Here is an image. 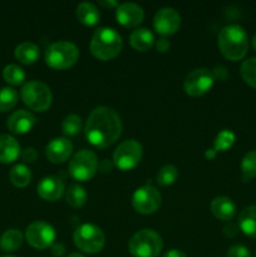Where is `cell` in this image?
Masks as SVG:
<instances>
[{"label":"cell","mask_w":256,"mask_h":257,"mask_svg":"<svg viewBox=\"0 0 256 257\" xmlns=\"http://www.w3.org/2000/svg\"><path fill=\"white\" fill-rule=\"evenodd\" d=\"M99 12L97 7L92 3H80L77 8V18L82 24L87 27H93L99 22Z\"/></svg>","instance_id":"23"},{"label":"cell","mask_w":256,"mask_h":257,"mask_svg":"<svg viewBox=\"0 0 256 257\" xmlns=\"http://www.w3.org/2000/svg\"><path fill=\"white\" fill-rule=\"evenodd\" d=\"M110 170H112V165L108 161H103L102 165H100V171L102 172H109Z\"/></svg>","instance_id":"42"},{"label":"cell","mask_w":256,"mask_h":257,"mask_svg":"<svg viewBox=\"0 0 256 257\" xmlns=\"http://www.w3.org/2000/svg\"><path fill=\"white\" fill-rule=\"evenodd\" d=\"M23 243V235L17 228L5 231L0 237V250L4 252H13L18 250Z\"/></svg>","instance_id":"24"},{"label":"cell","mask_w":256,"mask_h":257,"mask_svg":"<svg viewBox=\"0 0 256 257\" xmlns=\"http://www.w3.org/2000/svg\"><path fill=\"white\" fill-rule=\"evenodd\" d=\"M213 78L212 72L207 69H195L186 77L185 83H183V88H185L186 94L190 97H201L205 93H207L213 85Z\"/></svg>","instance_id":"12"},{"label":"cell","mask_w":256,"mask_h":257,"mask_svg":"<svg viewBox=\"0 0 256 257\" xmlns=\"http://www.w3.org/2000/svg\"><path fill=\"white\" fill-rule=\"evenodd\" d=\"M115 18L120 25L125 28H135L143 22L145 12L142 8L135 3H124L118 5Z\"/></svg>","instance_id":"14"},{"label":"cell","mask_w":256,"mask_h":257,"mask_svg":"<svg viewBox=\"0 0 256 257\" xmlns=\"http://www.w3.org/2000/svg\"><path fill=\"white\" fill-rule=\"evenodd\" d=\"M252 47H253V49H255V52H256V34L252 37Z\"/></svg>","instance_id":"45"},{"label":"cell","mask_w":256,"mask_h":257,"mask_svg":"<svg viewBox=\"0 0 256 257\" xmlns=\"http://www.w3.org/2000/svg\"><path fill=\"white\" fill-rule=\"evenodd\" d=\"M3 77H4L5 82L9 84L20 85L25 80V73L17 64H9L3 70Z\"/></svg>","instance_id":"28"},{"label":"cell","mask_w":256,"mask_h":257,"mask_svg":"<svg viewBox=\"0 0 256 257\" xmlns=\"http://www.w3.org/2000/svg\"><path fill=\"white\" fill-rule=\"evenodd\" d=\"M143 150L141 143L135 140H128L120 143L113 153V163L122 171H130L135 168L142 160Z\"/></svg>","instance_id":"9"},{"label":"cell","mask_w":256,"mask_h":257,"mask_svg":"<svg viewBox=\"0 0 256 257\" xmlns=\"http://www.w3.org/2000/svg\"><path fill=\"white\" fill-rule=\"evenodd\" d=\"M67 257H84L83 255H80V253H77V252H74V253H70V255H68Z\"/></svg>","instance_id":"44"},{"label":"cell","mask_w":256,"mask_h":257,"mask_svg":"<svg viewBox=\"0 0 256 257\" xmlns=\"http://www.w3.org/2000/svg\"><path fill=\"white\" fill-rule=\"evenodd\" d=\"M35 122H37V119L32 113L24 109H19L9 117L8 128L14 135H25L33 130Z\"/></svg>","instance_id":"17"},{"label":"cell","mask_w":256,"mask_h":257,"mask_svg":"<svg viewBox=\"0 0 256 257\" xmlns=\"http://www.w3.org/2000/svg\"><path fill=\"white\" fill-rule=\"evenodd\" d=\"M161 197L160 191L151 185H146L136 190L132 197V205L138 213L151 215L160 208Z\"/></svg>","instance_id":"10"},{"label":"cell","mask_w":256,"mask_h":257,"mask_svg":"<svg viewBox=\"0 0 256 257\" xmlns=\"http://www.w3.org/2000/svg\"><path fill=\"white\" fill-rule=\"evenodd\" d=\"M98 171L97 156L88 150H82L73 156L69 163V173L74 180L85 182L94 177Z\"/></svg>","instance_id":"8"},{"label":"cell","mask_w":256,"mask_h":257,"mask_svg":"<svg viewBox=\"0 0 256 257\" xmlns=\"http://www.w3.org/2000/svg\"><path fill=\"white\" fill-rule=\"evenodd\" d=\"M130 43L133 49L138 50V52H147L152 48L153 43H155V37L148 29L141 28V29L132 32L130 37Z\"/></svg>","instance_id":"21"},{"label":"cell","mask_w":256,"mask_h":257,"mask_svg":"<svg viewBox=\"0 0 256 257\" xmlns=\"http://www.w3.org/2000/svg\"><path fill=\"white\" fill-rule=\"evenodd\" d=\"M163 241L153 230H141L132 236L128 250L135 257H157L162 251Z\"/></svg>","instance_id":"5"},{"label":"cell","mask_w":256,"mask_h":257,"mask_svg":"<svg viewBox=\"0 0 256 257\" xmlns=\"http://www.w3.org/2000/svg\"><path fill=\"white\" fill-rule=\"evenodd\" d=\"M88 142L98 148H105L118 141L122 133L119 114L109 107H97L90 112L85 123Z\"/></svg>","instance_id":"1"},{"label":"cell","mask_w":256,"mask_h":257,"mask_svg":"<svg viewBox=\"0 0 256 257\" xmlns=\"http://www.w3.org/2000/svg\"><path fill=\"white\" fill-rule=\"evenodd\" d=\"M218 48L223 57L228 60H241L247 53V33L241 25L230 24L223 27L218 33Z\"/></svg>","instance_id":"2"},{"label":"cell","mask_w":256,"mask_h":257,"mask_svg":"<svg viewBox=\"0 0 256 257\" xmlns=\"http://www.w3.org/2000/svg\"><path fill=\"white\" fill-rule=\"evenodd\" d=\"M82 130V119L77 114H69L62 123V131L65 136H77Z\"/></svg>","instance_id":"33"},{"label":"cell","mask_w":256,"mask_h":257,"mask_svg":"<svg viewBox=\"0 0 256 257\" xmlns=\"http://www.w3.org/2000/svg\"><path fill=\"white\" fill-rule=\"evenodd\" d=\"M15 58L22 64H33L39 58V48L32 42H24L15 48Z\"/></svg>","instance_id":"22"},{"label":"cell","mask_w":256,"mask_h":257,"mask_svg":"<svg viewBox=\"0 0 256 257\" xmlns=\"http://www.w3.org/2000/svg\"><path fill=\"white\" fill-rule=\"evenodd\" d=\"M170 48H171V44L166 38H161V39H158L157 43H156V49H157L160 53L168 52Z\"/></svg>","instance_id":"37"},{"label":"cell","mask_w":256,"mask_h":257,"mask_svg":"<svg viewBox=\"0 0 256 257\" xmlns=\"http://www.w3.org/2000/svg\"><path fill=\"white\" fill-rule=\"evenodd\" d=\"M241 77L243 82L256 89V58H250L241 64Z\"/></svg>","instance_id":"30"},{"label":"cell","mask_w":256,"mask_h":257,"mask_svg":"<svg viewBox=\"0 0 256 257\" xmlns=\"http://www.w3.org/2000/svg\"><path fill=\"white\" fill-rule=\"evenodd\" d=\"M64 251H65V248L62 243H54V245H52V253L54 256L60 257L63 253H64Z\"/></svg>","instance_id":"39"},{"label":"cell","mask_w":256,"mask_h":257,"mask_svg":"<svg viewBox=\"0 0 256 257\" xmlns=\"http://www.w3.org/2000/svg\"><path fill=\"white\" fill-rule=\"evenodd\" d=\"M238 228L246 236L256 238V205L248 206L238 216Z\"/></svg>","instance_id":"20"},{"label":"cell","mask_w":256,"mask_h":257,"mask_svg":"<svg viewBox=\"0 0 256 257\" xmlns=\"http://www.w3.org/2000/svg\"><path fill=\"white\" fill-rule=\"evenodd\" d=\"M79 58V49L70 42H57L45 50V63L53 69L63 70L73 67Z\"/></svg>","instance_id":"4"},{"label":"cell","mask_w":256,"mask_h":257,"mask_svg":"<svg viewBox=\"0 0 256 257\" xmlns=\"http://www.w3.org/2000/svg\"><path fill=\"white\" fill-rule=\"evenodd\" d=\"M73 145L64 137H58L50 141L45 147V156L52 163H64L70 157Z\"/></svg>","instance_id":"15"},{"label":"cell","mask_w":256,"mask_h":257,"mask_svg":"<svg viewBox=\"0 0 256 257\" xmlns=\"http://www.w3.org/2000/svg\"><path fill=\"white\" fill-rule=\"evenodd\" d=\"M122 38L113 28H99L90 40V52L97 59L110 60L122 50Z\"/></svg>","instance_id":"3"},{"label":"cell","mask_w":256,"mask_h":257,"mask_svg":"<svg viewBox=\"0 0 256 257\" xmlns=\"http://www.w3.org/2000/svg\"><path fill=\"white\" fill-rule=\"evenodd\" d=\"M238 230H240V228H238V225L228 223V225H226L225 228H223V233H225V236H227V237L233 238L238 235Z\"/></svg>","instance_id":"36"},{"label":"cell","mask_w":256,"mask_h":257,"mask_svg":"<svg viewBox=\"0 0 256 257\" xmlns=\"http://www.w3.org/2000/svg\"><path fill=\"white\" fill-rule=\"evenodd\" d=\"M227 257H251V253L246 246L235 245L228 248Z\"/></svg>","instance_id":"34"},{"label":"cell","mask_w":256,"mask_h":257,"mask_svg":"<svg viewBox=\"0 0 256 257\" xmlns=\"http://www.w3.org/2000/svg\"><path fill=\"white\" fill-rule=\"evenodd\" d=\"M216 153H217V152H216L213 148H212V150H207V151H206V153H205V157L208 158V160H213V158L216 157Z\"/></svg>","instance_id":"43"},{"label":"cell","mask_w":256,"mask_h":257,"mask_svg":"<svg viewBox=\"0 0 256 257\" xmlns=\"http://www.w3.org/2000/svg\"><path fill=\"white\" fill-rule=\"evenodd\" d=\"M241 173L245 182L251 178H256V151H250L243 156L241 161Z\"/></svg>","instance_id":"27"},{"label":"cell","mask_w":256,"mask_h":257,"mask_svg":"<svg viewBox=\"0 0 256 257\" xmlns=\"http://www.w3.org/2000/svg\"><path fill=\"white\" fill-rule=\"evenodd\" d=\"M181 17L177 10L173 8L166 7L158 10L153 19V27L158 34L163 35H172L180 29Z\"/></svg>","instance_id":"13"},{"label":"cell","mask_w":256,"mask_h":257,"mask_svg":"<svg viewBox=\"0 0 256 257\" xmlns=\"http://www.w3.org/2000/svg\"><path fill=\"white\" fill-rule=\"evenodd\" d=\"M65 200L72 207L79 208L87 202V192L82 186L74 183L68 187L67 192H65Z\"/></svg>","instance_id":"26"},{"label":"cell","mask_w":256,"mask_h":257,"mask_svg":"<svg viewBox=\"0 0 256 257\" xmlns=\"http://www.w3.org/2000/svg\"><path fill=\"white\" fill-rule=\"evenodd\" d=\"M9 177L15 187L24 188L27 187L30 183V181H32V172H30V170L27 166L17 165L12 168Z\"/></svg>","instance_id":"25"},{"label":"cell","mask_w":256,"mask_h":257,"mask_svg":"<svg viewBox=\"0 0 256 257\" xmlns=\"http://www.w3.org/2000/svg\"><path fill=\"white\" fill-rule=\"evenodd\" d=\"M3 257H15V256H10V255H7V256H3Z\"/></svg>","instance_id":"46"},{"label":"cell","mask_w":256,"mask_h":257,"mask_svg":"<svg viewBox=\"0 0 256 257\" xmlns=\"http://www.w3.org/2000/svg\"><path fill=\"white\" fill-rule=\"evenodd\" d=\"M211 212L221 221H231L236 215V205L231 198L220 196L211 202Z\"/></svg>","instance_id":"18"},{"label":"cell","mask_w":256,"mask_h":257,"mask_svg":"<svg viewBox=\"0 0 256 257\" xmlns=\"http://www.w3.org/2000/svg\"><path fill=\"white\" fill-rule=\"evenodd\" d=\"M20 157L23 158V161L28 163L35 162L38 158V152L35 151V148L33 147H27L22 153H20Z\"/></svg>","instance_id":"35"},{"label":"cell","mask_w":256,"mask_h":257,"mask_svg":"<svg viewBox=\"0 0 256 257\" xmlns=\"http://www.w3.org/2000/svg\"><path fill=\"white\" fill-rule=\"evenodd\" d=\"M22 99L28 108L35 112H44L52 104V92L49 87L39 80H30L22 88Z\"/></svg>","instance_id":"6"},{"label":"cell","mask_w":256,"mask_h":257,"mask_svg":"<svg viewBox=\"0 0 256 257\" xmlns=\"http://www.w3.org/2000/svg\"><path fill=\"white\" fill-rule=\"evenodd\" d=\"M38 195L45 201L54 202L58 201L64 193V182L57 176H48L44 177L38 185Z\"/></svg>","instance_id":"16"},{"label":"cell","mask_w":256,"mask_h":257,"mask_svg":"<svg viewBox=\"0 0 256 257\" xmlns=\"http://www.w3.org/2000/svg\"><path fill=\"white\" fill-rule=\"evenodd\" d=\"M25 237L32 247L44 250L54 243L55 231L49 223L43 222V221H35L28 226L27 231H25Z\"/></svg>","instance_id":"11"},{"label":"cell","mask_w":256,"mask_h":257,"mask_svg":"<svg viewBox=\"0 0 256 257\" xmlns=\"http://www.w3.org/2000/svg\"><path fill=\"white\" fill-rule=\"evenodd\" d=\"M212 74H213V78L217 77L218 79L223 80L226 79V77H227V70H226L225 67L220 65V67L215 68V73H212Z\"/></svg>","instance_id":"38"},{"label":"cell","mask_w":256,"mask_h":257,"mask_svg":"<svg viewBox=\"0 0 256 257\" xmlns=\"http://www.w3.org/2000/svg\"><path fill=\"white\" fill-rule=\"evenodd\" d=\"M233 143H235V135H233L232 131L223 130L216 137L215 143H213V150L216 152H225L228 148L232 147Z\"/></svg>","instance_id":"32"},{"label":"cell","mask_w":256,"mask_h":257,"mask_svg":"<svg viewBox=\"0 0 256 257\" xmlns=\"http://www.w3.org/2000/svg\"><path fill=\"white\" fill-rule=\"evenodd\" d=\"M18 103V93L10 87L0 89V112H8L13 109Z\"/></svg>","instance_id":"31"},{"label":"cell","mask_w":256,"mask_h":257,"mask_svg":"<svg viewBox=\"0 0 256 257\" xmlns=\"http://www.w3.org/2000/svg\"><path fill=\"white\" fill-rule=\"evenodd\" d=\"M178 177V170L173 165H166L158 171L157 177H156V182L160 186H171L172 183L176 182Z\"/></svg>","instance_id":"29"},{"label":"cell","mask_w":256,"mask_h":257,"mask_svg":"<svg viewBox=\"0 0 256 257\" xmlns=\"http://www.w3.org/2000/svg\"><path fill=\"white\" fill-rule=\"evenodd\" d=\"M99 4L102 5V7L108 8V9H110V8H115V7L118 8V3L114 2V0H108V2L107 0H100Z\"/></svg>","instance_id":"41"},{"label":"cell","mask_w":256,"mask_h":257,"mask_svg":"<svg viewBox=\"0 0 256 257\" xmlns=\"http://www.w3.org/2000/svg\"><path fill=\"white\" fill-rule=\"evenodd\" d=\"M73 240L75 246L83 252L97 253L104 247L105 236L98 226L84 223L75 230Z\"/></svg>","instance_id":"7"},{"label":"cell","mask_w":256,"mask_h":257,"mask_svg":"<svg viewBox=\"0 0 256 257\" xmlns=\"http://www.w3.org/2000/svg\"><path fill=\"white\" fill-rule=\"evenodd\" d=\"M20 156V146L13 136L0 135V163H12Z\"/></svg>","instance_id":"19"},{"label":"cell","mask_w":256,"mask_h":257,"mask_svg":"<svg viewBox=\"0 0 256 257\" xmlns=\"http://www.w3.org/2000/svg\"><path fill=\"white\" fill-rule=\"evenodd\" d=\"M255 257H256V256H255Z\"/></svg>","instance_id":"47"},{"label":"cell","mask_w":256,"mask_h":257,"mask_svg":"<svg viewBox=\"0 0 256 257\" xmlns=\"http://www.w3.org/2000/svg\"><path fill=\"white\" fill-rule=\"evenodd\" d=\"M163 257H187L182 251L180 250H176V248H172V250L167 251V252L163 255Z\"/></svg>","instance_id":"40"}]
</instances>
